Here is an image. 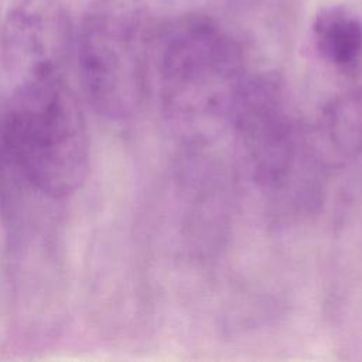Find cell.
I'll list each match as a JSON object with an SVG mask.
<instances>
[{
	"label": "cell",
	"instance_id": "1",
	"mask_svg": "<svg viewBox=\"0 0 362 362\" xmlns=\"http://www.w3.org/2000/svg\"><path fill=\"white\" fill-rule=\"evenodd\" d=\"M0 146L38 194L59 199L81 188L89 173L90 139L66 72L13 83L0 120Z\"/></svg>",
	"mask_w": 362,
	"mask_h": 362
},
{
	"label": "cell",
	"instance_id": "2",
	"mask_svg": "<svg viewBox=\"0 0 362 362\" xmlns=\"http://www.w3.org/2000/svg\"><path fill=\"white\" fill-rule=\"evenodd\" d=\"M150 72L156 74L165 112L198 129L228 120L245 83L238 42L208 16L187 13L156 23Z\"/></svg>",
	"mask_w": 362,
	"mask_h": 362
},
{
	"label": "cell",
	"instance_id": "3",
	"mask_svg": "<svg viewBox=\"0 0 362 362\" xmlns=\"http://www.w3.org/2000/svg\"><path fill=\"white\" fill-rule=\"evenodd\" d=\"M154 18L146 0H88L75 35L82 92L112 120L133 116L150 78Z\"/></svg>",
	"mask_w": 362,
	"mask_h": 362
},
{
	"label": "cell",
	"instance_id": "4",
	"mask_svg": "<svg viewBox=\"0 0 362 362\" xmlns=\"http://www.w3.org/2000/svg\"><path fill=\"white\" fill-rule=\"evenodd\" d=\"M230 124L255 180L270 189L287 187L300 161L303 144L276 74H247Z\"/></svg>",
	"mask_w": 362,
	"mask_h": 362
},
{
	"label": "cell",
	"instance_id": "5",
	"mask_svg": "<svg viewBox=\"0 0 362 362\" xmlns=\"http://www.w3.org/2000/svg\"><path fill=\"white\" fill-rule=\"evenodd\" d=\"M75 35L64 0H10L0 28V58L8 81L66 72Z\"/></svg>",
	"mask_w": 362,
	"mask_h": 362
},
{
	"label": "cell",
	"instance_id": "6",
	"mask_svg": "<svg viewBox=\"0 0 362 362\" xmlns=\"http://www.w3.org/2000/svg\"><path fill=\"white\" fill-rule=\"evenodd\" d=\"M313 40L320 57L329 65L348 69L362 55V20L346 6L321 7L311 24Z\"/></svg>",
	"mask_w": 362,
	"mask_h": 362
}]
</instances>
